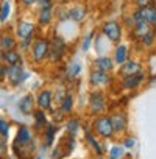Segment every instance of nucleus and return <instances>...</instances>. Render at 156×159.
<instances>
[{
  "mask_svg": "<svg viewBox=\"0 0 156 159\" xmlns=\"http://www.w3.org/2000/svg\"><path fill=\"white\" fill-rule=\"evenodd\" d=\"M78 129H80V122H78L76 119H69V122H67V131H69L70 137H73Z\"/></svg>",
  "mask_w": 156,
  "mask_h": 159,
  "instance_id": "30",
  "label": "nucleus"
},
{
  "mask_svg": "<svg viewBox=\"0 0 156 159\" xmlns=\"http://www.w3.org/2000/svg\"><path fill=\"white\" fill-rule=\"evenodd\" d=\"M67 50V44L64 39H61L59 36H55L50 41V47H48V59L52 62H59Z\"/></svg>",
  "mask_w": 156,
  "mask_h": 159,
  "instance_id": "5",
  "label": "nucleus"
},
{
  "mask_svg": "<svg viewBox=\"0 0 156 159\" xmlns=\"http://www.w3.org/2000/svg\"><path fill=\"white\" fill-rule=\"evenodd\" d=\"M92 128H94V133L99 134L100 137L111 139V137L114 136V129H112L109 116L100 114L99 117H95V119H94V123H92Z\"/></svg>",
  "mask_w": 156,
  "mask_h": 159,
  "instance_id": "4",
  "label": "nucleus"
},
{
  "mask_svg": "<svg viewBox=\"0 0 156 159\" xmlns=\"http://www.w3.org/2000/svg\"><path fill=\"white\" fill-rule=\"evenodd\" d=\"M62 156H64V154H62V150H61V147H56V148L53 150V156H52V157H53V159H61Z\"/></svg>",
  "mask_w": 156,
  "mask_h": 159,
  "instance_id": "38",
  "label": "nucleus"
},
{
  "mask_svg": "<svg viewBox=\"0 0 156 159\" xmlns=\"http://www.w3.org/2000/svg\"><path fill=\"white\" fill-rule=\"evenodd\" d=\"M86 140L89 142V145L95 150V153H97L99 156H102V154H103V150H102V147H100V143H99L97 137H94V134L91 133V129H86Z\"/></svg>",
  "mask_w": 156,
  "mask_h": 159,
  "instance_id": "24",
  "label": "nucleus"
},
{
  "mask_svg": "<svg viewBox=\"0 0 156 159\" xmlns=\"http://www.w3.org/2000/svg\"><path fill=\"white\" fill-rule=\"evenodd\" d=\"M21 2L24 3V7H31V5H34L38 0H21Z\"/></svg>",
  "mask_w": 156,
  "mask_h": 159,
  "instance_id": "40",
  "label": "nucleus"
},
{
  "mask_svg": "<svg viewBox=\"0 0 156 159\" xmlns=\"http://www.w3.org/2000/svg\"><path fill=\"white\" fill-rule=\"evenodd\" d=\"M10 128H11L10 120H8V119H5V117H0V136L7 139V137H8V134H10Z\"/></svg>",
  "mask_w": 156,
  "mask_h": 159,
  "instance_id": "28",
  "label": "nucleus"
},
{
  "mask_svg": "<svg viewBox=\"0 0 156 159\" xmlns=\"http://www.w3.org/2000/svg\"><path fill=\"white\" fill-rule=\"evenodd\" d=\"M151 7H154V8H156V0H151Z\"/></svg>",
  "mask_w": 156,
  "mask_h": 159,
  "instance_id": "42",
  "label": "nucleus"
},
{
  "mask_svg": "<svg viewBox=\"0 0 156 159\" xmlns=\"http://www.w3.org/2000/svg\"><path fill=\"white\" fill-rule=\"evenodd\" d=\"M140 11H142V17H144V20H145L147 24L153 25V22H154V19H156V8L150 5V7L140 8Z\"/></svg>",
  "mask_w": 156,
  "mask_h": 159,
  "instance_id": "22",
  "label": "nucleus"
},
{
  "mask_svg": "<svg viewBox=\"0 0 156 159\" xmlns=\"http://www.w3.org/2000/svg\"><path fill=\"white\" fill-rule=\"evenodd\" d=\"M36 106L39 109H44V111H48L52 109V103H53V92L50 89H42L38 97H36Z\"/></svg>",
  "mask_w": 156,
  "mask_h": 159,
  "instance_id": "10",
  "label": "nucleus"
},
{
  "mask_svg": "<svg viewBox=\"0 0 156 159\" xmlns=\"http://www.w3.org/2000/svg\"><path fill=\"white\" fill-rule=\"evenodd\" d=\"M7 69H8V66L7 64H0V83H3V81H7Z\"/></svg>",
  "mask_w": 156,
  "mask_h": 159,
  "instance_id": "37",
  "label": "nucleus"
},
{
  "mask_svg": "<svg viewBox=\"0 0 156 159\" xmlns=\"http://www.w3.org/2000/svg\"><path fill=\"white\" fill-rule=\"evenodd\" d=\"M36 3H39V10H52V0H38Z\"/></svg>",
  "mask_w": 156,
  "mask_h": 159,
  "instance_id": "36",
  "label": "nucleus"
},
{
  "mask_svg": "<svg viewBox=\"0 0 156 159\" xmlns=\"http://www.w3.org/2000/svg\"><path fill=\"white\" fill-rule=\"evenodd\" d=\"M112 81V78L109 75V72H102V70H97V69H92L89 72V84L92 88H97V89H103V88H108Z\"/></svg>",
  "mask_w": 156,
  "mask_h": 159,
  "instance_id": "6",
  "label": "nucleus"
},
{
  "mask_svg": "<svg viewBox=\"0 0 156 159\" xmlns=\"http://www.w3.org/2000/svg\"><path fill=\"white\" fill-rule=\"evenodd\" d=\"M33 41H34L33 38H28V39H22V41H19V42H17V44H19V52H21V53H27V52H30Z\"/></svg>",
  "mask_w": 156,
  "mask_h": 159,
  "instance_id": "32",
  "label": "nucleus"
},
{
  "mask_svg": "<svg viewBox=\"0 0 156 159\" xmlns=\"http://www.w3.org/2000/svg\"><path fill=\"white\" fill-rule=\"evenodd\" d=\"M36 159H41V157H36Z\"/></svg>",
  "mask_w": 156,
  "mask_h": 159,
  "instance_id": "45",
  "label": "nucleus"
},
{
  "mask_svg": "<svg viewBox=\"0 0 156 159\" xmlns=\"http://www.w3.org/2000/svg\"><path fill=\"white\" fill-rule=\"evenodd\" d=\"M144 80H145V72L140 70V72H137V73H134V75L125 76V78L122 80V86H123L125 89L133 91V89H137V88L144 83Z\"/></svg>",
  "mask_w": 156,
  "mask_h": 159,
  "instance_id": "9",
  "label": "nucleus"
},
{
  "mask_svg": "<svg viewBox=\"0 0 156 159\" xmlns=\"http://www.w3.org/2000/svg\"><path fill=\"white\" fill-rule=\"evenodd\" d=\"M153 28H151V25L150 24H147V22H139V24H134V27L131 28V33H133V36L137 39V41H140L147 33H150Z\"/></svg>",
  "mask_w": 156,
  "mask_h": 159,
  "instance_id": "19",
  "label": "nucleus"
},
{
  "mask_svg": "<svg viewBox=\"0 0 156 159\" xmlns=\"http://www.w3.org/2000/svg\"><path fill=\"white\" fill-rule=\"evenodd\" d=\"M153 27L156 28V19H154V22H153ZM154 31H156V30H154Z\"/></svg>",
  "mask_w": 156,
  "mask_h": 159,
  "instance_id": "43",
  "label": "nucleus"
},
{
  "mask_svg": "<svg viewBox=\"0 0 156 159\" xmlns=\"http://www.w3.org/2000/svg\"><path fill=\"white\" fill-rule=\"evenodd\" d=\"M33 117H34V126L36 128H44L47 123V114L44 109H34L33 111Z\"/></svg>",
  "mask_w": 156,
  "mask_h": 159,
  "instance_id": "21",
  "label": "nucleus"
},
{
  "mask_svg": "<svg viewBox=\"0 0 156 159\" xmlns=\"http://www.w3.org/2000/svg\"><path fill=\"white\" fill-rule=\"evenodd\" d=\"M0 159H5V156H0Z\"/></svg>",
  "mask_w": 156,
  "mask_h": 159,
  "instance_id": "44",
  "label": "nucleus"
},
{
  "mask_svg": "<svg viewBox=\"0 0 156 159\" xmlns=\"http://www.w3.org/2000/svg\"><path fill=\"white\" fill-rule=\"evenodd\" d=\"M125 147H128V148H130V147H134V139H131V137L126 139V140H125Z\"/></svg>",
  "mask_w": 156,
  "mask_h": 159,
  "instance_id": "41",
  "label": "nucleus"
},
{
  "mask_svg": "<svg viewBox=\"0 0 156 159\" xmlns=\"http://www.w3.org/2000/svg\"><path fill=\"white\" fill-rule=\"evenodd\" d=\"M154 42H156V39H154Z\"/></svg>",
  "mask_w": 156,
  "mask_h": 159,
  "instance_id": "46",
  "label": "nucleus"
},
{
  "mask_svg": "<svg viewBox=\"0 0 156 159\" xmlns=\"http://www.w3.org/2000/svg\"><path fill=\"white\" fill-rule=\"evenodd\" d=\"M120 154H122V147H112L111 148V151H109V159H117V157H120Z\"/></svg>",
  "mask_w": 156,
  "mask_h": 159,
  "instance_id": "33",
  "label": "nucleus"
},
{
  "mask_svg": "<svg viewBox=\"0 0 156 159\" xmlns=\"http://www.w3.org/2000/svg\"><path fill=\"white\" fill-rule=\"evenodd\" d=\"M67 17L72 19L73 22H81L86 17V8L83 5H75L67 11Z\"/></svg>",
  "mask_w": 156,
  "mask_h": 159,
  "instance_id": "18",
  "label": "nucleus"
},
{
  "mask_svg": "<svg viewBox=\"0 0 156 159\" xmlns=\"http://www.w3.org/2000/svg\"><path fill=\"white\" fill-rule=\"evenodd\" d=\"M27 78H28V72L25 70L24 64L8 66V69H7V83H8L11 88L21 86Z\"/></svg>",
  "mask_w": 156,
  "mask_h": 159,
  "instance_id": "2",
  "label": "nucleus"
},
{
  "mask_svg": "<svg viewBox=\"0 0 156 159\" xmlns=\"http://www.w3.org/2000/svg\"><path fill=\"white\" fill-rule=\"evenodd\" d=\"M102 31H103V36L109 39L111 42H119L122 38V25L117 20H108L103 25Z\"/></svg>",
  "mask_w": 156,
  "mask_h": 159,
  "instance_id": "8",
  "label": "nucleus"
},
{
  "mask_svg": "<svg viewBox=\"0 0 156 159\" xmlns=\"http://www.w3.org/2000/svg\"><path fill=\"white\" fill-rule=\"evenodd\" d=\"M89 112L92 116H100L105 112L106 106H108V100H106V95L103 91H94L89 94Z\"/></svg>",
  "mask_w": 156,
  "mask_h": 159,
  "instance_id": "3",
  "label": "nucleus"
},
{
  "mask_svg": "<svg viewBox=\"0 0 156 159\" xmlns=\"http://www.w3.org/2000/svg\"><path fill=\"white\" fill-rule=\"evenodd\" d=\"M10 13H11V3L10 0H3L0 3V24H5L10 17Z\"/></svg>",
  "mask_w": 156,
  "mask_h": 159,
  "instance_id": "23",
  "label": "nucleus"
},
{
  "mask_svg": "<svg viewBox=\"0 0 156 159\" xmlns=\"http://www.w3.org/2000/svg\"><path fill=\"white\" fill-rule=\"evenodd\" d=\"M8 151V145H7V139L0 136V156H7Z\"/></svg>",
  "mask_w": 156,
  "mask_h": 159,
  "instance_id": "35",
  "label": "nucleus"
},
{
  "mask_svg": "<svg viewBox=\"0 0 156 159\" xmlns=\"http://www.w3.org/2000/svg\"><path fill=\"white\" fill-rule=\"evenodd\" d=\"M34 106H36V102H34L33 95H30V94L24 95V97L19 100V103H17V108H19V111H21L22 114H25V116H30V114H33V111H34Z\"/></svg>",
  "mask_w": 156,
  "mask_h": 159,
  "instance_id": "13",
  "label": "nucleus"
},
{
  "mask_svg": "<svg viewBox=\"0 0 156 159\" xmlns=\"http://www.w3.org/2000/svg\"><path fill=\"white\" fill-rule=\"evenodd\" d=\"M3 64L7 66H14V64H22V53L17 48L3 52Z\"/></svg>",
  "mask_w": 156,
  "mask_h": 159,
  "instance_id": "17",
  "label": "nucleus"
},
{
  "mask_svg": "<svg viewBox=\"0 0 156 159\" xmlns=\"http://www.w3.org/2000/svg\"><path fill=\"white\" fill-rule=\"evenodd\" d=\"M114 62L116 64H119V66H122L125 61H128L130 58H128V47L125 45V44H119L116 48H114Z\"/></svg>",
  "mask_w": 156,
  "mask_h": 159,
  "instance_id": "20",
  "label": "nucleus"
},
{
  "mask_svg": "<svg viewBox=\"0 0 156 159\" xmlns=\"http://www.w3.org/2000/svg\"><path fill=\"white\" fill-rule=\"evenodd\" d=\"M73 108V97L72 95H64V98L61 100V105H59V111L64 112V114H69Z\"/></svg>",
  "mask_w": 156,
  "mask_h": 159,
  "instance_id": "25",
  "label": "nucleus"
},
{
  "mask_svg": "<svg viewBox=\"0 0 156 159\" xmlns=\"http://www.w3.org/2000/svg\"><path fill=\"white\" fill-rule=\"evenodd\" d=\"M16 47H17V38L11 31H2V34H0V50L8 52Z\"/></svg>",
  "mask_w": 156,
  "mask_h": 159,
  "instance_id": "12",
  "label": "nucleus"
},
{
  "mask_svg": "<svg viewBox=\"0 0 156 159\" xmlns=\"http://www.w3.org/2000/svg\"><path fill=\"white\" fill-rule=\"evenodd\" d=\"M92 38H94V33H89V34L83 39V52H88V50H89L91 42H92Z\"/></svg>",
  "mask_w": 156,
  "mask_h": 159,
  "instance_id": "34",
  "label": "nucleus"
},
{
  "mask_svg": "<svg viewBox=\"0 0 156 159\" xmlns=\"http://www.w3.org/2000/svg\"><path fill=\"white\" fill-rule=\"evenodd\" d=\"M92 66H94V69H97V70H102V72H111V70L114 69V59L109 58L108 55H103V56L95 58L94 62H92Z\"/></svg>",
  "mask_w": 156,
  "mask_h": 159,
  "instance_id": "14",
  "label": "nucleus"
},
{
  "mask_svg": "<svg viewBox=\"0 0 156 159\" xmlns=\"http://www.w3.org/2000/svg\"><path fill=\"white\" fill-rule=\"evenodd\" d=\"M53 16H52V10H41L39 11V16H38V22L41 25H48L52 22Z\"/></svg>",
  "mask_w": 156,
  "mask_h": 159,
  "instance_id": "26",
  "label": "nucleus"
},
{
  "mask_svg": "<svg viewBox=\"0 0 156 159\" xmlns=\"http://www.w3.org/2000/svg\"><path fill=\"white\" fill-rule=\"evenodd\" d=\"M142 70V67H140V64L137 62V61H134V59H128V61H125L122 66H120V75L125 78V76H130V75H134V73H137V72H140Z\"/></svg>",
  "mask_w": 156,
  "mask_h": 159,
  "instance_id": "16",
  "label": "nucleus"
},
{
  "mask_svg": "<svg viewBox=\"0 0 156 159\" xmlns=\"http://www.w3.org/2000/svg\"><path fill=\"white\" fill-rule=\"evenodd\" d=\"M31 142V131L28 126H21L17 129V134H16V139H14V145L16 147H25Z\"/></svg>",
  "mask_w": 156,
  "mask_h": 159,
  "instance_id": "15",
  "label": "nucleus"
},
{
  "mask_svg": "<svg viewBox=\"0 0 156 159\" xmlns=\"http://www.w3.org/2000/svg\"><path fill=\"white\" fill-rule=\"evenodd\" d=\"M34 33H36V25L33 22H28V20H17L16 24V38L19 41L22 39H28V38H33L34 39Z\"/></svg>",
  "mask_w": 156,
  "mask_h": 159,
  "instance_id": "7",
  "label": "nucleus"
},
{
  "mask_svg": "<svg viewBox=\"0 0 156 159\" xmlns=\"http://www.w3.org/2000/svg\"><path fill=\"white\" fill-rule=\"evenodd\" d=\"M154 39H156V31L154 30H151L150 33H147L139 42H142V45L144 47H151L153 44H154Z\"/></svg>",
  "mask_w": 156,
  "mask_h": 159,
  "instance_id": "29",
  "label": "nucleus"
},
{
  "mask_svg": "<svg viewBox=\"0 0 156 159\" xmlns=\"http://www.w3.org/2000/svg\"><path fill=\"white\" fill-rule=\"evenodd\" d=\"M136 5L139 8H145V7H150L151 5V0H136Z\"/></svg>",
  "mask_w": 156,
  "mask_h": 159,
  "instance_id": "39",
  "label": "nucleus"
},
{
  "mask_svg": "<svg viewBox=\"0 0 156 159\" xmlns=\"http://www.w3.org/2000/svg\"><path fill=\"white\" fill-rule=\"evenodd\" d=\"M109 119H111V125H112L114 133H123V131L126 129V123H128V120H126L125 112L117 111V112H114L112 116H109Z\"/></svg>",
  "mask_w": 156,
  "mask_h": 159,
  "instance_id": "11",
  "label": "nucleus"
},
{
  "mask_svg": "<svg viewBox=\"0 0 156 159\" xmlns=\"http://www.w3.org/2000/svg\"><path fill=\"white\" fill-rule=\"evenodd\" d=\"M55 134H56V128L53 123L47 125V129H45V145L50 147L53 142H55Z\"/></svg>",
  "mask_w": 156,
  "mask_h": 159,
  "instance_id": "27",
  "label": "nucleus"
},
{
  "mask_svg": "<svg viewBox=\"0 0 156 159\" xmlns=\"http://www.w3.org/2000/svg\"><path fill=\"white\" fill-rule=\"evenodd\" d=\"M48 47L50 39L47 38H38L33 41L30 48V59L33 64H44V61L48 59Z\"/></svg>",
  "mask_w": 156,
  "mask_h": 159,
  "instance_id": "1",
  "label": "nucleus"
},
{
  "mask_svg": "<svg viewBox=\"0 0 156 159\" xmlns=\"http://www.w3.org/2000/svg\"><path fill=\"white\" fill-rule=\"evenodd\" d=\"M81 72V64L80 62H73L67 67V78H75L78 73Z\"/></svg>",
  "mask_w": 156,
  "mask_h": 159,
  "instance_id": "31",
  "label": "nucleus"
}]
</instances>
